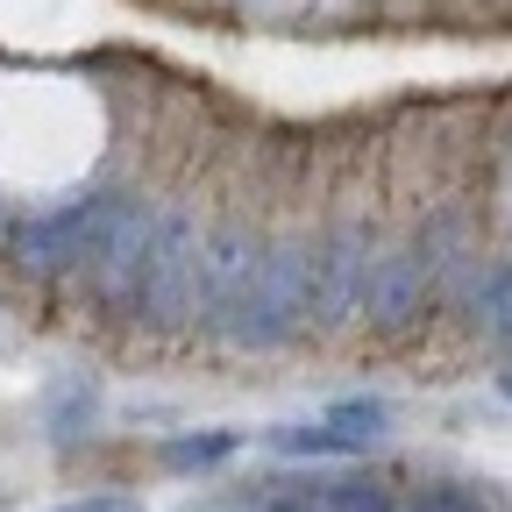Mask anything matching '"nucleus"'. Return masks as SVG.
Segmentation results:
<instances>
[{"mask_svg":"<svg viewBox=\"0 0 512 512\" xmlns=\"http://www.w3.org/2000/svg\"><path fill=\"white\" fill-rule=\"evenodd\" d=\"M434 299V271L420 264V249H392V256H370V278H363V306L370 313V328H413V320L427 313Z\"/></svg>","mask_w":512,"mask_h":512,"instance_id":"obj_7","label":"nucleus"},{"mask_svg":"<svg viewBox=\"0 0 512 512\" xmlns=\"http://www.w3.org/2000/svg\"><path fill=\"white\" fill-rule=\"evenodd\" d=\"M328 427H342V434H356L370 448L384 427H392V406H384V399H335L328 406Z\"/></svg>","mask_w":512,"mask_h":512,"instance_id":"obj_11","label":"nucleus"},{"mask_svg":"<svg viewBox=\"0 0 512 512\" xmlns=\"http://www.w3.org/2000/svg\"><path fill=\"white\" fill-rule=\"evenodd\" d=\"M498 384H505V399H512V370H505V377H498Z\"/></svg>","mask_w":512,"mask_h":512,"instance_id":"obj_17","label":"nucleus"},{"mask_svg":"<svg viewBox=\"0 0 512 512\" xmlns=\"http://www.w3.org/2000/svg\"><path fill=\"white\" fill-rule=\"evenodd\" d=\"M413 512H484V498H477L470 484H427V491L413 498Z\"/></svg>","mask_w":512,"mask_h":512,"instance_id":"obj_14","label":"nucleus"},{"mask_svg":"<svg viewBox=\"0 0 512 512\" xmlns=\"http://www.w3.org/2000/svg\"><path fill=\"white\" fill-rule=\"evenodd\" d=\"M50 512H143V505H136V498H114V491H107V498H72V505H50Z\"/></svg>","mask_w":512,"mask_h":512,"instance_id":"obj_16","label":"nucleus"},{"mask_svg":"<svg viewBox=\"0 0 512 512\" xmlns=\"http://www.w3.org/2000/svg\"><path fill=\"white\" fill-rule=\"evenodd\" d=\"M470 306H477V328H484L498 349H512V264H491V271L477 278Z\"/></svg>","mask_w":512,"mask_h":512,"instance_id":"obj_8","label":"nucleus"},{"mask_svg":"<svg viewBox=\"0 0 512 512\" xmlns=\"http://www.w3.org/2000/svg\"><path fill=\"white\" fill-rule=\"evenodd\" d=\"M114 214H121L114 192H86V200H72V207H50V214H36V221H22V228H8V249H15V264H22L29 278L86 271Z\"/></svg>","mask_w":512,"mask_h":512,"instance_id":"obj_2","label":"nucleus"},{"mask_svg":"<svg viewBox=\"0 0 512 512\" xmlns=\"http://www.w3.org/2000/svg\"><path fill=\"white\" fill-rule=\"evenodd\" d=\"M299 328H313V242L264 249L256 278L235 292V306L221 313L214 335L228 349H285Z\"/></svg>","mask_w":512,"mask_h":512,"instance_id":"obj_1","label":"nucleus"},{"mask_svg":"<svg viewBox=\"0 0 512 512\" xmlns=\"http://www.w3.org/2000/svg\"><path fill=\"white\" fill-rule=\"evenodd\" d=\"M235 448H242V434H228V427H207V434H178V441H164V470L192 477V470H214V463H228Z\"/></svg>","mask_w":512,"mask_h":512,"instance_id":"obj_9","label":"nucleus"},{"mask_svg":"<svg viewBox=\"0 0 512 512\" xmlns=\"http://www.w3.org/2000/svg\"><path fill=\"white\" fill-rule=\"evenodd\" d=\"M264 512H328V498H313V484L306 491H271Z\"/></svg>","mask_w":512,"mask_h":512,"instance_id":"obj_15","label":"nucleus"},{"mask_svg":"<svg viewBox=\"0 0 512 512\" xmlns=\"http://www.w3.org/2000/svg\"><path fill=\"white\" fill-rule=\"evenodd\" d=\"M264 441L278 448V456H363V441L328 427V420H320V427H271Z\"/></svg>","mask_w":512,"mask_h":512,"instance_id":"obj_10","label":"nucleus"},{"mask_svg":"<svg viewBox=\"0 0 512 512\" xmlns=\"http://www.w3.org/2000/svg\"><path fill=\"white\" fill-rule=\"evenodd\" d=\"M86 420H93V384H79V377H72V384L57 392V406H50V434H57V441H72Z\"/></svg>","mask_w":512,"mask_h":512,"instance_id":"obj_12","label":"nucleus"},{"mask_svg":"<svg viewBox=\"0 0 512 512\" xmlns=\"http://www.w3.org/2000/svg\"><path fill=\"white\" fill-rule=\"evenodd\" d=\"M200 242L207 235L192 228V214H157V235H150V256H143L136 299H128V320H143V328H178V320H192Z\"/></svg>","mask_w":512,"mask_h":512,"instance_id":"obj_3","label":"nucleus"},{"mask_svg":"<svg viewBox=\"0 0 512 512\" xmlns=\"http://www.w3.org/2000/svg\"><path fill=\"white\" fill-rule=\"evenodd\" d=\"M0 242H8V214H0Z\"/></svg>","mask_w":512,"mask_h":512,"instance_id":"obj_18","label":"nucleus"},{"mask_svg":"<svg viewBox=\"0 0 512 512\" xmlns=\"http://www.w3.org/2000/svg\"><path fill=\"white\" fill-rule=\"evenodd\" d=\"M320 498H328V512H399L377 484H356V477H349V484H328Z\"/></svg>","mask_w":512,"mask_h":512,"instance_id":"obj_13","label":"nucleus"},{"mask_svg":"<svg viewBox=\"0 0 512 512\" xmlns=\"http://www.w3.org/2000/svg\"><path fill=\"white\" fill-rule=\"evenodd\" d=\"M150 235H157V214H150L143 200H121V214L107 221V235H100V249H93V264H86V271H93V292H100L107 306H121V313H128V299H136Z\"/></svg>","mask_w":512,"mask_h":512,"instance_id":"obj_6","label":"nucleus"},{"mask_svg":"<svg viewBox=\"0 0 512 512\" xmlns=\"http://www.w3.org/2000/svg\"><path fill=\"white\" fill-rule=\"evenodd\" d=\"M363 278H370V235L363 228H335L313 242V328H342L363 306Z\"/></svg>","mask_w":512,"mask_h":512,"instance_id":"obj_4","label":"nucleus"},{"mask_svg":"<svg viewBox=\"0 0 512 512\" xmlns=\"http://www.w3.org/2000/svg\"><path fill=\"white\" fill-rule=\"evenodd\" d=\"M256 264H264L256 228H221V235H207V242H200V278H192V320L221 328V313H228L235 292L256 278Z\"/></svg>","mask_w":512,"mask_h":512,"instance_id":"obj_5","label":"nucleus"}]
</instances>
